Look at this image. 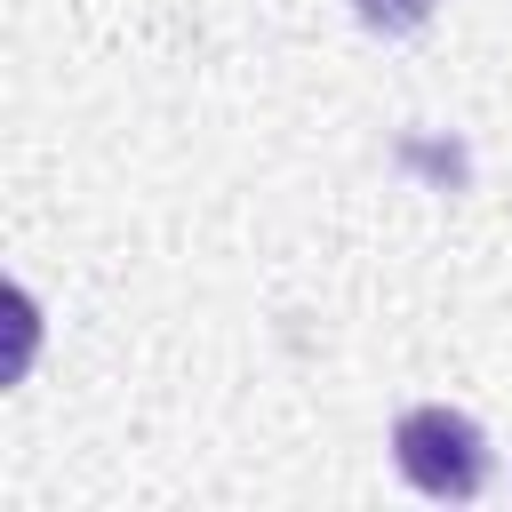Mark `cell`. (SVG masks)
<instances>
[{"instance_id": "cell-1", "label": "cell", "mask_w": 512, "mask_h": 512, "mask_svg": "<svg viewBox=\"0 0 512 512\" xmlns=\"http://www.w3.org/2000/svg\"><path fill=\"white\" fill-rule=\"evenodd\" d=\"M392 456H400L408 488H424L440 504H464V496L488 488V440H480V424L464 408H440V400L432 408H408L392 424Z\"/></svg>"}, {"instance_id": "cell-2", "label": "cell", "mask_w": 512, "mask_h": 512, "mask_svg": "<svg viewBox=\"0 0 512 512\" xmlns=\"http://www.w3.org/2000/svg\"><path fill=\"white\" fill-rule=\"evenodd\" d=\"M352 8H360L368 32H416L432 16V0H352Z\"/></svg>"}]
</instances>
